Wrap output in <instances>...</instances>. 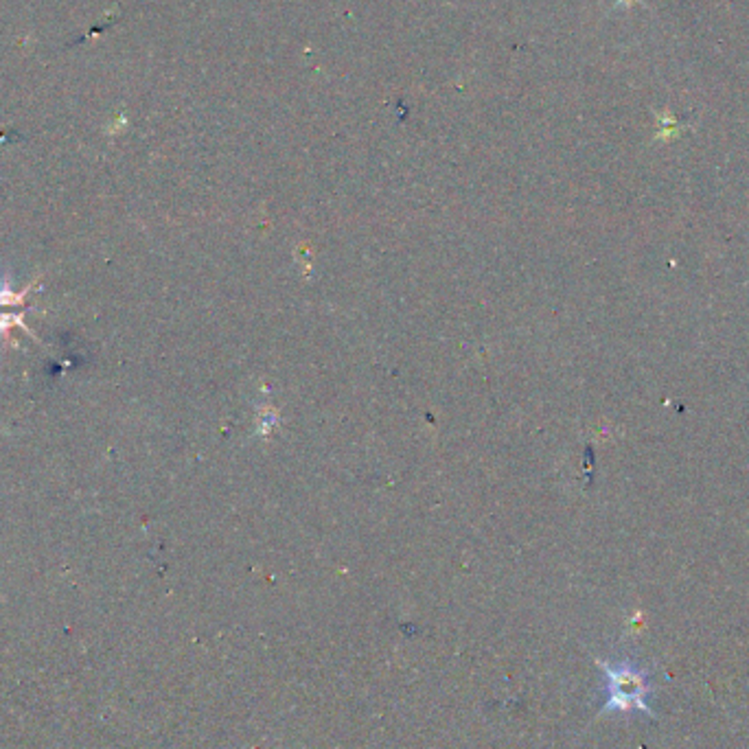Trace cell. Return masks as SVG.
Wrapping results in <instances>:
<instances>
[{
  "instance_id": "obj_1",
  "label": "cell",
  "mask_w": 749,
  "mask_h": 749,
  "mask_svg": "<svg viewBox=\"0 0 749 749\" xmlns=\"http://www.w3.org/2000/svg\"><path fill=\"white\" fill-rule=\"evenodd\" d=\"M600 669L607 675V703L600 710V714L607 713H629V710H642L650 713L647 705V677L642 671L633 669L631 664H609V661H598Z\"/></svg>"
},
{
  "instance_id": "obj_2",
  "label": "cell",
  "mask_w": 749,
  "mask_h": 749,
  "mask_svg": "<svg viewBox=\"0 0 749 749\" xmlns=\"http://www.w3.org/2000/svg\"><path fill=\"white\" fill-rule=\"evenodd\" d=\"M31 289H34V286H29V287H26L25 292L16 294L14 289L9 287L7 283H5V286H0V305H25L26 294H29Z\"/></svg>"
}]
</instances>
